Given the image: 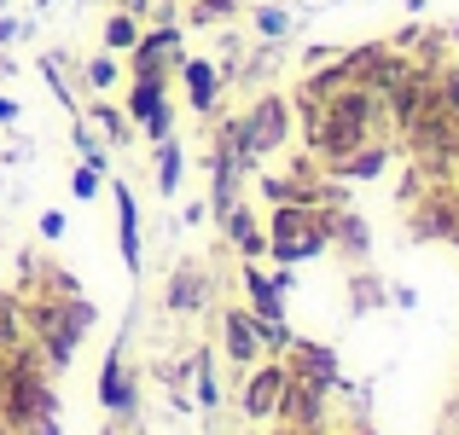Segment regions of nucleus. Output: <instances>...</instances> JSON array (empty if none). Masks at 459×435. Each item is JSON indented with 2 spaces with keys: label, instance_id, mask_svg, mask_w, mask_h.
Returning a JSON list of instances; mask_svg holds the SVG:
<instances>
[{
  "label": "nucleus",
  "instance_id": "obj_1",
  "mask_svg": "<svg viewBox=\"0 0 459 435\" xmlns=\"http://www.w3.org/2000/svg\"><path fill=\"white\" fill-rule=\"evenodd\" d=\"M325 244V233L320 226L308 221V215H280V221H273V256H308V250H320Z\"/></svg>",
  "mask_w": 459,
  "mask_h": 435
},
{
  "label": "nucleus",
  "instance_id": "obj_2",
  "mask_svg": "<svg viewBox=\"0 0 459 435\" xmlns=\"http://www.w3.org/2000/svg\"><path fill=\"white\" fill-rule=\"evenodd\" d=\"M360 123H367V99H343V105H337V116L325 123L320 145H325V151H349V145L360 140Z\"/></svg>",
  "mask_w": 459,
  "mask_h": 435
},
{
  "label": "nucleus",
  "instance_id": "obj_3",
  "mask_svg": "<svg viewBox=\"0 0 459 435\" xmlns=\"http://www.w3.org/2000/svg\"><path fill=\"white\" fill-rule=\"evenodd\" d=\"M280 134H285V111L268 99L245 128H238V145H245V151H268V145H280Z\"/></svg>",
  "mask_w": 459,
  "mask_h": 435
},
{
  "label": "nucleus",
  "instance_id": "obj_4",
  "mask_svg": "<svg viewBox=\"0 0 459 435\" xmlns=\"http://www.w3.org/2000/svg\"><path fill=\"white\" fill-rule=\"evenodd\" d=\"M134 116H146V128H152V134H163V128H169V116H163V99H157V81H152V76L134 88Z\"/></svg>",
  "mask_w": 459,
  "mask_h": 435
},
{
  "label": "nucleus",
  "instance_id": "obj_5",
  "mask_svg": "<svg viewBox=\"0 0 459 435\" xmlns=\"http://www.w3.org/2000/svg\"><path fill=\"white\" fill-rule=\"evenodd\" d=\"M117 209H123V256H128V268H140V215H134V198L117 192Z\"/></svg>",
  "mask_w": 459,
  "mask_h": 435
},
{
  "label": "nucleus",
  "instance_id": "obj_6",
  "mask_svg": "<svg viewBox=\"0 0 459 435\" xmlns=\"http://www.w3.org/2000/svg\"><path fill=\"white\" fill-rule=\"evenodd\" d=\"M280 389H285V378H280V371H262V378L256 383H250V413H273V401H280Z\"/></svg>",
  "mask_w": 459,
  "mask_h": 435
},
{
  "label": "nucleus",
  "instance_id": "obj_7",
  "mask_svg": "<svg viewBox=\"0 0 459 435\" xmlns=\"http://www.w3.org/2000/svg\"><path fill=\"white\" fill-rule=\"evenodd\" d=\"M186 81H192V105H210L215 99V70L210 64H186Z\"/></svg>",
  "mask_w": 459,
  "mask_h": 435
},
{
  "label": "nucleus",
  "instance_id": "obj_8",
  "mask_svg": "<svg viewBox=\"0 0 459 435\" xmlns=\"http://www.w3.org/2000/svg\"><path fill=\"white\" fill-rule=\"evenodd\" d=\"M250 290H256V302H262V320H280V290L262 279V273H250Z\"/></svg>",
  "mask_w": 459,
  "mask_h": 435
},
{
  "label": "nucleus",
  "instance_id": "obj_9",
  "mask_svg": "<svg viewBox=\"0 0 459 435\" xmlns=\"http://www.w3.org/2000/svg\"><path fill=\"white\" fill-rule=\"evenodd\" d=\"M157 180H163V192H175V180H180V151L175 145H163V175Z\"/></svg>",
  "mask_w": 459,
  "mask_h": 435
},
{
  "label": "nucleus",
  "instance_id": "obj_10",
  "mask_svg": "<svg viewBox=\"0 0 459 435\" xmlns=\"http://www.w3.org/2000/svg\"><path fill=\"white\" fill-rule=\"evenodd\" d=\"M227 331H233V354L245 360V354H250V325H245V320H227Z\"/></svg>",
  "mask_w": 459,
  "mask_h": 435
},
{
  "label": "nucleus",
  "instance_id": "obj_11",
  "mask_svg": "<svg viewBox=\"0 0 459 435\" xmlns=\"http://www.w3.org/2000/svg\"><path fill=\"white\" fill-rule=\"evenodd\" d=\"M93 192H100V175H93V163H88V168L76 175V198H93Z\"/></svg>",
  "mask_w": 459,
  "mask_h": 435
},
{
  "label": "nucleus",
  "instance_id": "obj_12",
  "mask_svg": "<svg viewBox=\"0 0 459 435\" xmlns=\"http://www.w3.org/2000/svg\"><path fill=\"white\" fill-rule=\"evenodd\" d=\"M128 41H134V23L117 18V23H111V47H128Z\"/></svg>",
  "mask_w": 459,
  "mask_h": 435
},
{
  "label": "nucleus",
  "instance_id": "obj_13",
  "mask_svg": "<svg viewBox=\"0 0 459 435\" xmlns=\"http://www.w3.org/2000/svg\"><path fill=\"white\" fill-rule=\"evenodd\" d=\"M6 331H12V302L0 296V337H6Z\"/></svg>",
  "mask_w": 459,
  "mask_h": 435
},
{
  "label": "nucleus",
  "instance_id": "obj_14",
  "mask_svg": "<svg viewBox=\"0 0 459 435\" xmlns=\"http://www.w3.org/2000/svg\"><path fill=\"white\" fill-rule=\"evenodd\" d=\"M41 6H47V0H41Z\"/></svg>",
  "mask_w": 459,
  "mask_h": 435
}]
</instances>
